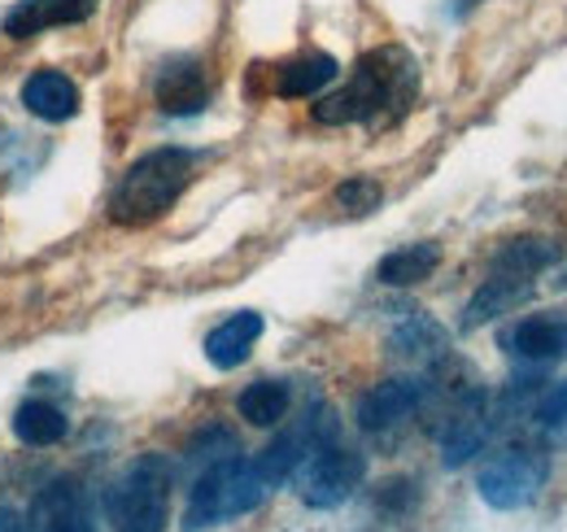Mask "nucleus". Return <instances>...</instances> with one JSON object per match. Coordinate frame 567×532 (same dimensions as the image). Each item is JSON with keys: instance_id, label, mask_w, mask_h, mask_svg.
Masks as SVG:
<instances>
[{"instance_id": "obj_1", "label": "nucleus", "mask_w": 567, "mask_h": 532, "mask_svg": "<svg viewBox=\"0 0 567 532\" xmlns=\"http://www.w3.org/2000/svg\"><path fill=\"white\" fill-rule=\"evenodd\" d=\"M415 88H420V66L411 62V53L375 49L358 62L346 88H337L332 96H323L315 105V123H323V127L380 123L384 110H389V119H398L415 101Z\"/></svg>"}, {"instance_id": "obj_2", "label": "nucleus", "mask_w": 567, "mask_h": 532, "mask_svg": "<svg viewBox=\"0 0 567 532\" xmlns=\"http://www.w3.org/2000/svg\"><path fill=\"white\" fill-rule=\"evenodd\" d=\"M193 166L197 157L188 149H153L136 157L110 193V218L118 227H144L162 218L193 184Z\"/></svg>"}, {"instance_id": "obj_3", "label": "nucleus", "mask_w": 567, "mask_h": 532, "mask_svg": "<svg viewBox=\"0 0 567 532\" xmlns=\"http://www.w3.org/2000/svg\"><path fill=\"white\" fill-rule=\"evenodd\" d=\"M267 489L271 484L262 480V471L249 463V459H218L193 484V498H188V511H184V529L206 532L227 524V520H240L254 507H262Z\"/></svg>"}, {"instance_id": "obj_4", "label": "nucleus", "mask_w": 567, "mask_h": 532, "mask_svg": "<svg viewBox=\"0 0 567 532\" xmlns=\"http://www.w3.org/2000/svg\"><path fill=\"white\" fill-rule=\"evenodd\" d=\"M171 502V463L162 454H141L105 493V515L118 532H162Z\"/></svg>"}, {"instance_id": "obj_5", "label": "nucleus", "mask_w": 567, "mask_h": 532, "mask_svg": "<svg viewBox=\"0 0 567 532\" xmlns=\"http://www.w3.org/2000/svg\"><path fill=\"white\" fill-rule=\"evenodd\" d=\"M367 475V459L358 450H346V446H319L306 463H301V502L315 507V511H332L341 507L346 498H354V489Z\"/></svg>"}, {"instance_id": "obj_6", "label": "nucleus", "mask_w": 567, "mask_h": 532, "mask_svg": "<svg viewBox=\"0 0 567 532\" xmlns=\"http://www.w3.org/2000/svg\"><path fill=\"white\" fill-rule=\"evenodd\" d=\"M546 459L537 450H506L489 463L481 467L476 475V493L494 507V511H515V507H528L542 484H546Z\"/></svg>"}, {"instance_id": "obj_7", "label": "nucleus", "mask_w": 567, "mask_h": 532, "mask_svg": "<svg viewBox=\"0 0 567 532\" xmlns=\"http://www.w3.org/2000/svg\"><path fill=\"white\" fill-rule=\"evenodd\" d=\"M27 529L31 532H92V511L87 498L74 480H53L35 493L31 511H27Z\"/></svg>"}, {"instance_id": "obj_8", "label": "nucleus", "mask_w": 567, "mask_h": 532, "mask_svg": "<svg viewBox=\"0 0 567 532\" xmlns=\"http://www.w3.org/2000/svg\"><path fill=\"white\" fill-rule=\"evenodd\" d=\"M424 401V385L411 380V376H398V380H384L375 389H367L358 398V428L362 432H389L398 428L402 419H411Z\"/></svg>"}, {"instance_id": "obj_9", "label": "nucleus", "mask_w": 567, "mask_h": 532, "mask_svg": "<svg viewBox=\"0 0 567 532\" xmlns=\"http://www.w3.org/2000/svg\"><path fill=\"white\" fill-rule=\"evenodd\" d=\"M153 92H157L162 114H175V119H184V114H202L206 101H210L206 70H202V62H193V58H175V62H166V66L157 70Z\"/></svg>"}, {"instance_id": "obj_10", "label": "nucleus", "mask_w": 567, "mask_h": 532, "mask_svg": "<svg viewBox=\"0 0 567 532\" xmlns=\"http://www.w3.org/2000/svg\"><path fill=\"white\" fill-rule=\"evenodd\" d=\"M96 9V0H18L4 13V35L9 40H31L49 27H66V22H83Z\"/></svg>"}, {"instance_id": "obj_11", "label": "nucleus", "mask_w": 567, "mask_h": 532, "mask_svg": "<svg viewBox=\"0 0 567 532\" xmlns=\"http://www.w3.org/2000/svg\"><path fill=\"white\" fill-rule=\"evenodd\" d=\"M502 345H506V354H515L524 362L567 358V319H559V315H528L511 332H502Z\"/></svg>"}, {"instance_id": "obj_12", "label": "nucleus", "mask_w": 567, "mask_h": 532, "mask_svg": "<svg viewBox=\"0 0 567 532\" xmlns=\"http://www.w3.org/2000/svg\"><path fill=\"white\" fill-rule=\"evenodd\" d=\"M22 105L44 123H66L79 114V88L62 70H35L22 83Z\"/></svg>"}, {"instance_id": "obj_13", "label": "nucleus", "mask_w": 567, "mask_h": 532, "mask_svg": "<svg viewBox=\"0 0 567 532\" xmlns=\"http://www.w3.org/2000/svg\"><path fill=\"white\" fill-rule=\"evenodd\" d=\"M262 336V315L254 310H240V315H227L210 336H206V358H210L218 371H231L249 358V349L258 345Z\"/></svg>"}, {"instance_id": "obj_14", "label": "nucleus", "mask_w": 567, "mask_h": 532, "mask_svg": "<svg viewBox=\"0 0 567 532\" xmlns=\"http://www.w3.org/2000/svg\"><path fill=\"white\" fill-rule=\"evenodd\" d=\"M528 293H533V279H519V275H502V270H494V275L476 288V297L467 301V310H463V328H481V324H489V319H497V315L515 310L519 301H528Z\"/></svg>"}, {"instance_id": "obj_15", "label": "nucleus", "mask_w": 567, "mask_h": 532, "mask_svg": "<svg viewBox=\"0 0 567 532\" xmlns=\"http://www.w3.org/2000/svg\"><path fill=\"white\" fill-rule=\"evenodd\" d=\"M485 437H489V419H485V406L476 398L472 406H463L450 419V428L441 432V459H445V467H463L472 454H481Z\"/></svg>"}, {"instance_id": "obj_16", "label": "nucleus", "mask_w": 567, "mask_h": 532, "mask_svg": "<svg viewBox=\"0 0 567 532\" xmlns=\"http://www.w3.org/2000/svg\"><path fill=\"white\" fill-rule=\"evenodd\" d=\"M436 266H441V245L415 241V245H402V249H393L389 258H380L375 279L389 284V288H411V284H424Z\"/></svg>"}, {"instance_id": "obj_17", "label": "nucleus", "mask_w": 567, "mask_h": 532, "mask_svg": "<svg viewBox=\"0 0 567 532\" xmlns=\"http://www.w3.org/2000/svg\"><path fill=\"white\" fill-rule=\"evenodd\" d=\"M71 432V419L62 406L44 398H27L13 410V437L27 441V446H58L62 437Z\"/></svg>"}, {"instance_id": "obj_18", "label": "nucleus", "mask_w": 567, "mask_h": 532, "mask_svg": "<svg viewBox=\"0 0 567 532\" xmlns=\"http://www.w3.org/2000/svg\"><path fill=\"white\" fill-rule=\"evenodd\" d=\"M337 74H341L337 58H328V53H301V58H292V62H284L280 66V74H276V92L288 96V101H297V96H315V92H323Z\"/></svg>"}, {"instance_id": "obj_19", "label": "nucleus", "mask_w": 567, "mask_h": 532, "mask_svg": "<svg viewBox=\"0 0 567 532\" xmlns=\"http://www.w3.org/2000/svg\"><path fill=\"white\" fill-rule=\"evenodd\" d=\"M555 263H559V241H546V236H515L494 254V270L519 275V279H533Z\"/></svg>"}, {"instance_id": "obj_20", "label": "nucleus", "mask_w": 567, "mask_h": 532, "mask_svg": "<svg viewBox=\"0 0 567 532\" xmlns=\"http://www.w3.org/2000/svg\"><path fill=\"white\" fill-rule=\"evenodd\" d=\"M288 385L284 380H254L240 398H236V410H240V419L245 423H254V428H276L284 415H288Z\"/></svg>"}, {"instance_id": "obj_21", "label": "nucleus", "mask_w": 567, "mask_h": 532, "mask_svg": "<svg viewBox=\"0 0 567 532\" xmlns=\"http://www.w3.org/2000/svg\"><path fill=\"white\" fill-rule=\"evenodd\" d=\"M441 340H445V336H441V328H436L432 319H424V315H415L411 324H402V328L393 332V340H389V345H393V354L424 358V354H432V349L441 354Z\"/></svg>"}, {"instance_id": "obj_22", "label": "nucleus", "mask_w": 567, "mask_h": 532, "mask_svg": "<svg viewBox=\"0 0 567 532\" xmlns=\"http://www.w3.org/2000/svg\"><path fill=\"white\" fill-rule=\"evenodd\" d=\"M380 184L375 180H367V175H350L346 184H337V193H332V201L346 209V214H371L375 205H380Z\"/></svg>"}, {"instance_id": "obj_23", "label": "nucleus", "mask_w": 567, "mask_h": 532, "mask_svg": "<svg viewBox=\"0 0 567 532\" xmlns=\"http://www.w3.org/2000/svg\"><path fill=\"white\" fill-rule=\"evenodd\" d=\"M537 423H542L555 441H567V380L555 385L546 398L537 401Z\"/></svg>"}, {"instance_id": "obj_24", "label": "nucleus", "mask_w": 567, "mask_h": 532, "mask_svg": "<svg viewBox=\"0 0 567 532\" xmlns=\"http://www.w3.org/2000/svg\"><path fill=\"white\" fill-rule=\"evenodd\" d=\"M0 532H22V520L9 507H0Z\"/></svg>"}]
</instances>
